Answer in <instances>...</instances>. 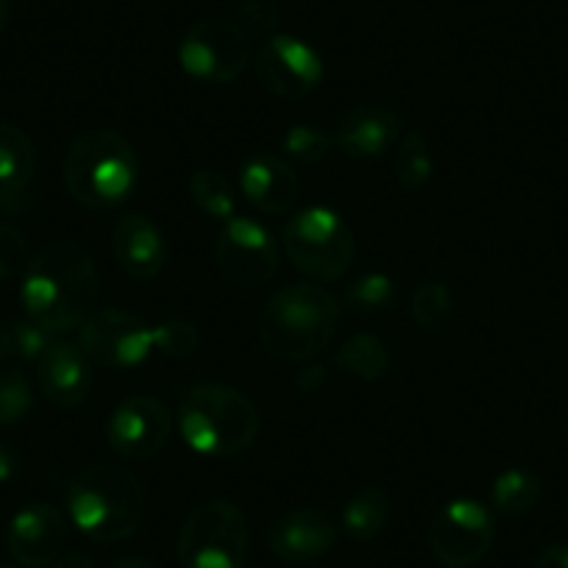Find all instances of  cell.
Listing matches in <instances>:
<instances>
[{"label":"cell","mask_w":568,"mask_h":568,"mask_svg":"<svg viewBox=\"0 0 568 568\" xmlns=\"http://www.w3.org/2000/svg\"><path fill=\"white\" fill-rule=\"evenodd\" d=\"M173 433V415L156 396H129L106 420V440L123 460H149L160 455Z\"/></svg>","instance_id":"13"},{"label":"cell","mask_w":568,"mask_h":568,"mask_svg":"<svg viewBox=\"0 0 568 568\" xmlns=\"http://www.w3.org/2000/svg\"><path fill=\"white\" fill-rule=\"evenodd\" d=\"M176 424L195 455L234 457L254 446L262 420L248 396L234 387L193 385L179 396Z\"/></svg>","instance_id":"4"},{"label":"cell","mask_w":568,"mask_h":568,"mask_svg":"<svg viewBox=\"0 0 568 568\" xmlns=\"http://www.w3.org/2000/svg\"><path fill=\"white\" fill-rule=\"evenodd\" d=\"M79 348L101 368H136L154 352V326L129 310H95L79 326Z\"/></svg>","instance_id":"9"},{"label":"cell","mask_w":568,"mask_h":568,"mask_svg":"<svg viewBox=\"0 0 568 568\" xmlns=\"http://www.w3.org/2000/svg\"><path fill=\"white\" fill-rule=\"evenodd\" d=\"M62 179L75 204L95 212L114 210L134 193L140 162L123 134L112 129H90L70 142Z\"/></svg>","instance_id":"5"},{"label":"cell","mask_w":568,"mask_h":568,"mask_svg":"<svg viewBox=\"0 0 568 568\" xmlns=\"http://www.w3.org/2000/svg\"><path fill=\"white\" fill-rule=\"evenodd\" d=\"M109 568H156V566L151 560H145V557H123V560L112 562Z\"/></svg>","instance_id":"38"},{"label":"cell","mask_w":568,"mask_h":568,"mask_svg":"<svg viewBox=\"0 0 568 568\" xmlns=\"http://www.w3.org/2000/svg\"><path fill=\"white\" fill-rule=\"evenodd\" d=\"M37 149L34 140L20 125L0 123V195H23L34 182Z\"/></svg>","instance_id":"20"},{"label":"cell","mask_w":568,"mask_h":568,"mask_svg":"<svg viewBox=\"0 0 568 568\" xmlns=\"http://www.w3.org/2000/svg\"><path fill=\"white\" fill-rule=\"evenodd\" d=\"M37 387L40 396L57 409H79L92 387V363L79 343L51 341L37 359Z\"/></svg>","instance_id":"17"},{"label":"cell","mask_w":568,"mask_h":568,"mask_svg":"<svg viewBox=\"0 0 568 568\" xmlns=\"http://www.w3.org/2000/svg\"><path fill=\"white\" fill-rule=\"evenodd\" d=\"M326 382V368L324 365H307L304 371H298L296 374V387L302 393H315L321 390Z\"/></svg>","instance_id":"34"},{"label":"cell","mask_w":568,"mask_h":568,"mask_svg":"<svg viewBox=\"0 0 568 568\" xmlns=\"http://www.w3.org/2000/svg\"><path fill=\"white\" fill-rule=\"evenodd\" d=\"M20 302L29 321L48 335L79 329L98 304V271L90 251L75 240L45 245L23 271Z\"/></svg>","instance_id":"1"},{"label":"cell","mask_w":568,"mask_h":568,"mask_svg":"<svg viewBox=\"0 0 568 568\" xmlns=\"http://www.w3.org/2000/svg\"><path fill=\"white\" fill-rule=\"evenodd\" d=\"M248 518L234 501L210 499L190 510L179 529L182 568H243L248 551Z\"/></svg>","instance_id":"7"},{"label":"cell","mask_w":568,"mask_h":568,"mask_svg":"<svg viewBox=\"0 0 568 568\" xmlns=\"http://www.w3.org/2000/svg\"><path fill=\"white\" fill-rule=\"evenodd\" d=\"M278 7L273 0H243L237 7V26L245 31L248 37H267L276 34L278 29Z\"/></svg>","instance_id":"32"},{"label":"cell","mask_w":568,"mask_h":568,"mask_svg":"<svg viewBox=\"0 0 568 568\" xmlns=\"http://www.w3.org/2000/svg\"><path fill=\"white\" fill-rule=\"evenodd\" d=\"M53 335L29 318L0 321V365L37 363L40 354L51 346Z\"/></svg>","instance_id":"26"},{"label":"cell","mask_w":568,"mask_h":568,"mask_svg":"<svg viewBox=\"0 0 568 568\" xmlns=\"http://www.w3.org/2000/svg\"><path fill=\"white\" fill-rule=\"evenodd\" d=\"M51 568H95V566H92V557L84 555V551H62Z\"/></svg>","instance_id":"37"},{"label":"cell","mask_w":568,"mask_h":568,"mask_svg":"<svg viewBox=\"0 0 568 568\" xmlns=\"http://www.w3.org/2000/svg\"><path fill=\"white\" fill-rule=\"evenodd\" d=\"M240 193L262 215H284L302 199V179L276 154H256L240 168Z\"/></svg>","instance_id":"19"},{"label":"cell","mask_w":568,"mask_h":568,"mask_svg":"<svg viewBox=\"0 0 568 568\" xmlns=\"http://www.w3.org/2000/svg\"><path fill=\"white\" fill-rule=\"evenodd\" d=\"M282 151L287 160L302 162V165H318L326 156L335 151V140L329 131L318 129V125H293L287 134L282 136Z\"/></svg>","instance_id":"30"},{"label":"cell","mask_w":568,"mask_h":568,"mask_svg":"<svg viewBox=\"0 0 568 568\" xmlns=\"http://www.w3.org/2000/svg\"><path fill=\"white\" fill-rule=\"evenodd\" d=\"M0 568H20V566H0Z\"/></svg>","instance_id":"42"},{"label":"cell","mask_w":568,"mask_h":568,"mask_svg":"<svg viewBox=\"0 0 568 568\" xmlns=\"http://www.w3.org/2000/svg\"><path fill=\"white\" fill-rule=\"evenodd\" d=\"M393 516V501L390 496L382 488H374V485H365L359 488L352 499L343 507V532L348 535L357 544H365V540H374L382 529L387 527Z\"/></svg>","instance_id":"21"},{"label":"cell","mask_w":568,"mask_h":568,"mask_svg":"<svg viewBox=\"0 0 568 568\" xmlns=\"http://www.w3.org/2000/svg\"><path fill=\"white\" fill-rule=\"evenodd\" d=\"M112 256L129 278L151 282L165 271L171 248H168L165 234L151 217L142 212H129L112 229Z\"/></svg>","instance_id":"18"},{"label":"cell","mask_w":568,"mask_h":568,"mask_svg":"<svg viewBox=\"0 0 568 568\" xmlns=\"http://www.w3.org/2000/svg\"><path fill=\"white\" fill-rule=\"evenodd\" d=\"M20 471V455L12 444L0 440V483H9Z\"/></svg>","instance_id":"36"},{"label":"cell","mask_w":568,"mask_h":568,"mask_svg":"<svg viewBox=\"0 0 568 568\" xmlns=\"http://www.w3.org/2000/svg\"><path fill=\"white\" fill-rule=\"evenodd\" d=\"M390 348L385 346V341L379 335H371V332H357L335 354L337 368L363 382L385 379L387 371H390Z\"/></svg>","instance_id":"22"},{"label":"cell","mask_w":568,"mask_h":568,"mask_svg":"<svg viewBox=\"0 0 568 568\" xmlns=\"http://www.w3.org/2000/svg\"><path fill=\"white\" fill-rule=\"evenodd\" d=\"M396 296V278L385 271H371L348 284L346 293H343L341 307L354 315H376L390 310Z\"/></svg>","instance_id":"27"},{"label":"cell","mask_w":568,"mask_h":568,"mask_svg":"<svg viewBox=\"0 0 568 568\" xmlns=\"http://www.w3.org/2000/svg\"><path fill=\"white\" fill-rule=\"evenodd\" d=\"M179 64L201 84H232L251 64V37L232 20H201L179 42Z\"/></svg>","instance_id":"8"},{"label":"cell","mask_w":568,"mask_h":568,"mask_svg":"<svg viewBox=\"0 0 568 568\" xmlns=\"http://www.w3.org/2000/svg\"><path fill=\"white\" fill-rule=\"evenodd\" d=\"M562 516H566V524H568V494H566V501H562Z\"/></svg>","instance_id":"41"},{"label":"cell","mask_w":568,"mask_h":568,"mask_svg":"<svg viewBox=\"0 0 568 568\" xmlns=\"http://www.w3.org/2000/svg\"><path fill=\"white\" fill-rule=\"evenodd\" d=\"M409 313H413V321L420 329L440 332L446 329L452 313H455V298H452V291L444 282L426 278V282H420L413 291Z\"/></svg>","instance_id":"28"},{"label":"cell","mask_w":568,"mask_h":568,"mask_svg":"<svg viewBox=\"0 0 568 568\" xmlns=\"http://www.w3.org/2000/svg\"><path fill=\"white\" fill-rule=\"evenodd\" d=\"M337 524L335 518L318 507H298L284 513L267 529V549L273 557L293 566L313 562L324 557L335 546Z\"/></svg>","instance_id":"16"},{"label":"cell","mask_w":568,"mask_h":568,"mask_svg":"<svg viewBox=\"0 0 568 568\" xmlns=\"http://www.w3.org/2000/svg\"><path fill=\"white\" fill-rule=\"evenodd\" d=\"M544 494V483L527 468H507L490 485V507L501 516H524L532 510Z\"/></svg>","instance_id":"23"},{"label":"cell","mask_w":568,"mask_h":568,"mask_svg":"<svg viewBox=\"0 0 568 568\" xmlns=\"http://www.w3.org/2000/svg\"><path fill=\"white\" fill-rule=\"evenodd\" d=\"M341 302L321 284H291L267 298L260 343L278 363H310L326 352L341 326Z\"/></svg>","instance_id":"2"},{"label":"cell","mask_w":568,"mask_h":568,"mask_svg":"<svg viewBox=\"0 0 568 568\" xmlns=\"http://www.w3.org/2000/svg\"><path fill=\"white\" fill-rule=\"evenodd\" d=\"M34 407V390L18 365H0V426H14Z\"/></svg>","instance_id":"29"},{"label":"cell","mask_w":568,"mask_h":568,"mask_svg":"<svg viewBox=\"0 0 568 568\" xmlns=\"http://www.w3.org/2000/svg\"><path fill=\"white\" fill-rule=\"evenodd\" d=\"M154 348L165 357H190L199 348V329L190 321L173 318L154 326Z\"/></svg>","instance_id":"31"},{"label":"cell","mask_w":568,"mask_h":568,"mask_svg":"<svg viewBox=\"0 0 568 568\" xmlns=\"http://www.w3.org/2000/svg\"><path fill=\"white\" fill-rule=\"evenodd\" d=\"M562 438H566V446H568V413H566V424H562Z\"/></svg>","instance_id":"40"},{"label":"cell","mask_w":568,"mask_h":568,"mask_svg":"<svg viewBox=\"0 0 568 568\" xmlns=\"http://www.w3.org/2000/svg\"><path fill=\"white\" fill-rule=\"evenodd\" d=\"M393 168H396V182L404 193H420L429 184L435 171V160L424 131L413 129L407 134H402V140L396 145Z\"/></svg>","instance_id":"24"},{"label":"cell","mask_w":568,"mask_h":568,"mask_svg":"<svg viewBox=\"0 0 568 568\" xmlns=\"http://www.w3.org/2000/svg\"><path fill=\"white\" fill-rule=\"evenodd\" d=\"M282 245L296 271L326 284L341 278L354 260V232L341 212L329 206H307L284 223Z\"/></svg>","instance_id":"6"},{"label":"cell","mask_w":568,"mask_h":568,"mask_svg":"<svg viewBox=\"0 0 568 568\" xmlns=\"http://www.w3.org/2000/svg\"><path fill=\"white\" fill-rule=\"evenodd\" d=\"M9 20H12V3H9V0H0V34L7 31Z\"/></svg>","instance_id":"39"},{"label":"cell","mask_w":568,"mask_h":568,"mask_svg":"<svg viewBox=\"0 0 568 568\" xmlns=\"http://www.w3.org/2000/svg\"><path fill=\"white\" fill-rule=\"evenodd\" d=\"M532 568H568V544L546 546Z\"/></svg>","instance_id":"35"},{"label":"cell","mask_w":568,"mask_h":568,"mask_svg":"<svg viewBox=\"0 0 568 568\" xmlns=\"http://www.w3.org/2000/svg\"><path fill=\"white\" fill-rule=\"evenodd\" d=\"M215 262L229 282L254 291L276 276L278 243L254 217L234 215L221 223L215 240Z\"/></svg>","instance_id":"11"},{"label":"cell","mask_w":568,"mask_h":568,"mask_svg":"<svg viewBox=\"0 0 568 568\" xmlns=\"http://www.w3.org/2000/svg\"><path fill=\"white\" fill-rule=\"evenodd\" d=\"M68 544V521L53 505L37 501L18 510L9 521V555L23 568L53 566Z\"/></svg>","instance_id":"14"},{"label":"cell","mask_w":568,"mask_h":568,"mask_svg":"<svg viewBox=\"0 0 568 568\" xmlns=\"http://www.w3.org/2000/svg\"><path fill=\"white\" fill-rule=\"evenodd\" d=\"M31 262V248L29 240L23 232H18L14 226L0 223V282L18 276L29 267Z\"/></svg>","instance_id":"33"},{"label":"cell","mask_w":568,"mask_h":568,"mask_svg":"<svg viewBox=\"0 0 568 568\" xmlns=\"http://www.w3.org/2000/svg\"><path fill=\"white\" fill-rule=\"evenodd\" d=\"M190 199L206 217L217 223H226L229 217L237 215V190L215 168H199L190 176Z\"/></svg>","instance_id":"25"},{"label":"cell","mask_w":568,"mask_h":568,"mask_svg":"<svg viewBox=\"0 0 568 568\" xmlns=\"http://www.w3.org/2000/svg\"><path fill=\"white\" fill-rule=\"evenodd\" d=\"M332 140H335V149L348 160H379L402 140V118L387 106L359 103L337 118Z\"/></svg>","instance_id":"15"},{"label":"cell","mask_w":568,"mask_h":568,"mask_svg":"<svg viewBox=\"0 0 568 568\" xmlns=\"http://www.w3.org/2000/svg\"><path fill=\"white\" fill-rule=\"evenodd\" d=\"M496 521L477 499H452L429 524V549L446 568H471L490 551Z\"/></svg>","instance_id":"10"},{"label":"cell","mask_w":568,"mask_h":568,"mask_svg":"<svg viewBox=\"0 0 568 568\" xmlns=\"http://www.w3.org/2000/svg\"><path fill=\"white\" fill-rule=\"evenodd\" d=\"M68 516L95 544H118L140 529L145 490L140 479L114 463H92L68 485Z\"/></svg>","instance_id":"3"},{"label":"cell","mask_w":568,"mask_h":568,"mask_svg":"<svg viewBox=\"0 0 568 568\" xmlns=\"http://www.w3.org/2000/svg\"><path fill=\"white\" fill-rule=\"evenodd\" d=\"M254 70L260 84L284 101H302L313 95L326 75L321 53L293 34H273L262 40L254 57Z\"/></svg>","instance_id":"12"}]
</instances>
